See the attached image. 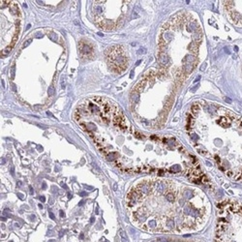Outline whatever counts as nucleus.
<instances>
[{"instance_id": "f257e3e1", "label": "nucleus", "mask_w": 242, "mask_h": 242, "mask_svg": "<svg viewBox=\"0 0 242 242\" xmlns=\"http://www.w3.org/2000/svg\"><path fill=\"white\" fill-rule=\"evenodd\" d=\"M126 202L132 222L150 233L197 232L209 216L208 200L200 189L169 179L140 181Z\"/></svg>"}, {"instance_id": "f03ea898", "label": "nucleus", "mask_w": 242, "mask_h": 242, "mask_svg": "<svg viewBox=\"0 0 242 242\" xmlns=\"http://www.w3.org/2000/svg\"><path fill=\"white\" fill-rule=\"evenodd\" d=\"M187 130L212 136V147L201 155L212 158L232 180L242 182V116L215 103H197L188 116Z\"/></svg>"}, {"instance_id": "7ed1b4c3", "label": "nucleus", "mask_w": 242, "mask_h": 242, "mask_svg": "<svg viewBox=\"0 0 242 242\" xmlns=\"http://www.w3.org/2000/svg\"><path fill=\"white\" fill-rule=\"evenodd\" d=\"M214 242H242V202L225 200L218 204Z\"/></svg>"}, {"instance_id": "20e7f679", "label": "nucleus", "mask_w": 242, "mask_h": 242, "mask_svg": "<svg viewBox=\"0 0 242 242\" xmlns=\"http://www.w3.org/2000/svg\"><path fill=\"white\" fill-rule=\"evenodd\" d=\"M108 51H109L108 62H109V65L111 66V69L118 73L125 70L128 65L126 61V56L124 54L123 47L116 46L113 48H109Z\"/></svg>"}, {"instance_id": "39448f33", "label": "nucleus", "mask_w": 242, "mask_h": 242, "mask_svg": "<svg viewBox=\"0 0 242 242\" xmlns=\"http://www.w3.org/2000/svg\"><path fill=\"white\" fill-rule=\"evenodd\" d=\"M80 48H81L80 50H81V53H83V54H85V55H87V54L91 53V52H92V50H93L92 47H89V46H88V44H85V43H81Z\"/></svg>"}, {"instance_id": "423d86ee", "label": "nucleus", "mask_w": 242, "mask_h": 242, "mask_svg": "<svg viewBox=\"0 0 242 242\" xmlns=\"http://www.w3.org/2000/svg\"><path fill=\"white\" fill-rule=\"evenodd\" d=\"M48 35H49V37H50V39L51 41H56V40H57V35H56V33L51 32V33H50V34H48Z\"/></svg>"}, {"instance_id": "0eeeda50", "label": "nucleus", "mask_w": 242, "mask_h": 242, "mask_svg": "<svg viewBox=\"0 0 242 242\" xmlns=\"http://www.w3.org/2000/svg\"><path fill=\"white\" fill-rule=\"evenodd\" d=\"M49 95L50 96H53L54 95V93H55V90H54V87L53 86H50L49 87Z\"/></svg>"}, {"instance_id": "6e6552de", "label": "nucleus", "mask_w": 242, "mask_h": 242, "mask_svg": "<svg viewBox=\"0 0 242 242\" xmlns=\"http://www.w3.org/2000/svg\"><path fill=\"white\" fill-rule=\"evenodd\" d=\"M31 42H32V40H27V41H26V42H25V43H24V44L22 45V48H23V49H24V48H26V47H27V46H28V45H29V44H30Z\"/></svg>"}, {"instance_id": "1a4fd4ad", "label": "nucleus", "mask_w": 242, "mask_h": 242, "mask_svg": "<svg viewBox=\"0 0 242 242\" xmlns=\"http://www.w3.org/2000/svg\"><path fill=\"white\" fill-rule=\"evenodd\" d=\"M50 218H51V219H54V215H53L51 212H50Z\"/></svg>"}, {"instance_id": "9d476101", "label": "nucleus", "mask_w": 242, "mask_h": 242, "mask_svg": "<svg viewBox=\"0 0 242 242\" xmlns=\"http://www.w3.org/2000/svg\"><path fill=\"white\" fill-rule=\"evenodd\" d=\"M41 200H42V201H45V198H44V197H42Z\"/></svg>"}]
</instances>
